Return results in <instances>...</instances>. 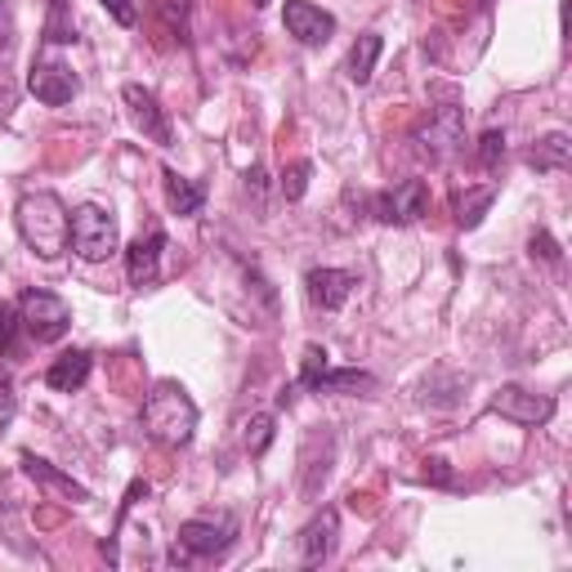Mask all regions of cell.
<instances>
[{
    "label": "cell",
    "instance_id": "obj_1",
    "mask_svg": "<svg viewBox=\"0 0 572 572\" xmlns=\"http://www.w3.org/2000/svg\"><path fill=\"white\" fill-rule=\"evenodd\" d=\"M143 429L166 448H184L193 443V429H197V403L184 394V385L162 381L148 394V403H143Z\"/></svg>",
    "mask_w": 572,
    "mask_h": 572
},
{
    "label": "cell",
    "instance_id": "obj_2",
    "mask_svg": "<svg viewBox=\"0 0 572 572\" xmlns=\"http://www.w3.org/2000/svg\"><path fill=\"white\" fill-rule=\"evenodd\" d=\"M67 229H72V215L54 193H28L19 201V233L41 260H58L67 251Z\"/></svg>",
    "mask_w": 572,
    "mask_h": 572
},
{
    "label": "cell",
    "instance_id": "obj_3",
    "mask_svg": "<svg viewBox=\"0 0 572 572\" xmlns=\"http://www.w3.org/2000/svg\"><path fill=\"white\" fill-rule=\"evenodd\" d=\"M67 246L77 251L86 264H103V260H108V255H117V246H121L117 215H108L103 206H81V210H72Z\"/></svg>",
    "mask_w": 572,
    "mask_h": 572
},
{
    "label": "cell",
    "instance_id": "obj_4",
    "mask_svg": "<svg viewBox=\"0 0 572 572\" xmlns=\"http://www.w3.org/2000/svg\"><path fill=\"white\" fill-rule=\"evenodd\" d=\"M461 143H465V112L457 103H443L439 112H429V121L416 130V153L435 166L452 162Z\"/></svg>",
    "mask_w": 572,
    "mask_h": 572
},
{
    "label": "cell",
    "instance_id": "obj_5",
    "mask_svg": "<svg viewBox=\"0 0 572 572\" xmlns=\"http://www.w3.org/2000/svg\"><path fill=\"white\" fill-rule=\"evenodd\" d=\"M19 322H23V331L36 340V344H54V340H63L67 336V327H72V309H67V300H58L54 292H23V300H19Z\"/></svg>",
    "mask_w": 572,
    "mask_h": 572
},
{
    "label": "cell",
    "instance_id": "obj_6",
    "mask_svg": "<svg viewBox=\"0 0 572 572\" xmlns=\"http://www.w3.org/2000/svg\"><path fill=\"white\" fill-rule=\"evenodd\" d=\"M238 537V519L233 515H220V519H188L179 524V546L188 559H215V554H224Z\"/></svg>",
    "mask_w": 572,
    "mask_h": 572
},
{
    "label": "cell",
    "instance_id": "obj_7",
    "mask_svg": "<svg viewBox=\"0 0 572 572\" xmlns=\"http://www.w3.org/2000/svg\"><path fill=\"white\" fill-rule=\"evenodd\" d=\"M425 210H429V184L425 179H403L389 193L372 197V215L381 224H416Z\"/></svg>",
    "mask_w": 572,
    "mask_h": 572
},
{
    "label": "cell",
    "instance_id": "obj_8",
    "mask_svg": "<svg viewBox=\"0 0 572 572\" xmlns=\"http://www.w3.org/2000/svg\"><path fill=\"white\" fill-rule=\"evenodd\" d=\"M28 90L50 103V108H63L72 103V95H77V77H72L67 63H54V58H36L32 72H28Z\"/></svg>",
    "mask_w": 572,
    "mask_h": 572
},
{
    "label": "cell",
    "instance_id": "obj_9",
    "mask_svg": "<svg viewBox=\"0 0 572 572\" xmlns=\"http://www.w3.org/2000/svg\"><path fill=\"white\" fill-rule=\"evenodd\" d=\"M492 411L506 416L515 425H546L554 416V398L550 394H532V389H519V385H506L496 398H492Z\"/></svg>",
    "mask_w": 572,
    "mask_h": 572
},
{
    "label": "cell",
    "instance_id": "obj_10",
    "mask_svg": "<svg viewBox=\"0 0 572 572\" xmlns=\"http://www.w3.org/2000/svg\"><path fill=\"white\" fill-rule=\"evenodd\" d=\"M121 99H125V108H130V121H134L143 134H148L153 143H162V148H166V143L175 139V130H170V117H166V108L157 103V95L143 90V86H125Z\"/></svg>",
    "mask_w": 572,
    "mask_h": 572
},
{
    "label": "cell",
    "instance_id": "obj_11",
    "mask_svg": "<svg viewBox=\"0 0 572 572\" xmlns=\"http://www.w3.org/2000/svg\"><path fill=\"white\" fill-rule=\"evenodd\" d=\"M282 23L300 45H327L336 36V19L327 10H318V6H309V0H286Z\"/></svg>",
    "mask_w": 572,
    "mask_h": 572
},
{
    "label": "cell",
    "instance_id": "obj_12",
    "mask_svg": "<svg viewBox=\"0 0 572 572\" xmlns=\"http://www.w3.org/2000/svg\"><path fill=\"white\" fill-rule=\"evenodd\" d=\"M162 251H166V233H148V238H139L130 251H125V273H130V286H153L157 273H162Z\"/></svg>",
    "mask_w": 572,
    "mask_h": 572
},
{
    "label": "cell",
    "instance_id": "obj_13",
    "mask_svg": "<svg viewBox=\"0 0 572 572\" xmlns=\"http://www.w3.org/2000/svg\"><path fill=\"white\" fill-rule=\"evenodd\" d=\"M336 532H340V515H336V510L314 515V519L305 524V532H300V563H305V568L327 563L331 550H336Z\"/></svg>",
    "mask_w": 572,
    "mask_h": 572
},
{
    "label": "cell",
    "instance_id": "obj_14",
    "mask_svg": "<svg viewBox=\"0 0 572 572\" xmlns=\"http://www.w3.org/2000/svg\"><path fill=\"white\" fill-rule=\"evenodd\" d=\"M305 286H309V300H314L318 309H340V305L353 296L358 277L344 273V268H314V273L305 277Z\"/></svg>",
    "mask_w": 572,
    "mask_h": 572
},
{
    "label": "cell",
    "instance_id": "obj_15",
    "mask_svg": "<svg viewBox=\"0 0 572 572\" xmlns=\"http://www.w3.org/2000/svg\"><path fill=\"white\" fill-rule=\"evenodd\" d=\"M90 367H95V358L86 349H72L63 358H54L50 372H45V385L58 389V394H72V389H81L90 381Z\"/></svg>",
    "mask_w": 572,
    "mask_h": 572
},
{
    "label": "cell",
    "instance_id": "obj_16",
    "mask_svg": "<svg viewBox=\"0 0 572 572\" xmlns=\"http://www.w3.org/2000/svg\"><path fill=\"white\" fill-rule=\"evenodd\" d=\"M162 179H166V197H170V210L175 215H197L201 206H206V184H197V179H184L179 170H162Z\"/></svg>",
    "mask_w": 572,
    "mask_h": 572
},
{
    "label": "cell",
    "instance_id": "obj_17",
    "mask_svg": "<svg viewBox=\"0 0 572 572\" xmlns=\"http://www.w3.org/2000/svg\"><path fill=\"white\" fill-rule=\"evenodd\" d=\"M381 50H385V41H381L376 32H363V36L353 41V50H349V81H353V86H367V81H372Z\"/></svg>",
    "mask_w": 572,
    "mask_h": 572
},
{
    "label": "cell",
    "instance_id": "obj_18",
    "mask_svg": "<svg viewBox=\"0 0 572 572\" xmlns=\"http://www.w3.org/2000/svg\"><path fill=\"white\" fill-rule=\"evenodd\" d=\"M23 470H28V479H36V483H45V487H54V492H63V496H72V501H90V492H86L77 479H67L63 470H54V465L41 461V457H23Z\"/></svg>",
    "mask_w": 572,
    "mask_h": 572
},
{
    "label": "cell",
    "instance_id": "obj_19",
    "mask_svg": "<svg viewBox=\"0 0 572 572\" xmlns=\"http://www.w3.org/2000/svg\"><path fill=\"white\" fill-rule=\"evenodd\" d=\"M568 157H572V139L563 130H554V134L537 139V148L528 153V166H537V170H563Z\"/></svg>",
    "mask_w": 572,
    "mask_h": 572
},
{
    "label": "cell",
    "instance_id": "obj_20",
    "mask_svg": "<svg viewBox=\"0 0 572 572\" xmlns=\"http://www.w3.org/2000/svg\"><path fill=\"white\" fill-rule=\"evenodd\" d=\"M492 201H496V188H492V184H487V188H470V193L457 201V224H461V229H479Z\"/></svg>",
    "mask_w": 572,
    "mask_h": 572
},
{
    "label": "cell",
    "instance_id": "obj_21",
    "mask_svg": "<svg viewBox=\"0 0 572 572\" xmlns=\"http://www.w3.org/2000/svg\"><path fill=\"white\" fill-rule=\"evenodd\" d=\"M376 385V376H367V372H358V367H344V372H336V367H327L322 372V381H318V389H372Z\"/></svg>",
    "mask_w": 572,
    "mask_h": 572
},
{
    "label": "cell",
    "instance_id": "obj_22",
    "mask_svg": "<svg viewBox=\"0 0 572 572\" xmlns=\"http://www.w3.org/2000/svg\"><path fill=\"white\" fill-rule=\"evenodd\" d=\"M242 439H246V452H251V457H264V452H268V443H273V416H268V411L251 416Z\"/></svg>",
    "mask_w": 572,
    "mask_h": 572
},
{
    "label": "cell",
    "instance_id": "obj_23",
    "mask_svg": "<svg viewBox=\"0 0 572 572\" xmlns=\"http://www.w3.org/2000/svg\"><path fill=\"white\" fill-rule=\"evenodd\" d=\"M327 367H331V353H327L322 344H309V349H305V363H300V385H305V389H318V381H322Z\"/></svg>",
    "mask_w": 572,
    "mask_h": 572
},
{
    "label": "cell",
    "instance_id": "obj_24",
    "mask_svg": "<svg viewBox=\"0 0 572 572\" xmlns=\"http://www.w3.org/2000/svg\"><path fill=\"white\" fill-rule=\"evenodd\" d=\"M501 157H506V130H483V139H479V166L496 170Z\"/></svg>",
    "mask_w": 572,
    "mask_h": 572
},
{
    "label": "cell",
    "instance_id": "obj_25",
    "mask_svg": "<svg viewBox=\"0 0 572 572\" xmlns=\"http://www.w3.org/2000/svg\"><path fill=\"white\" fill-rule=\"evenodd\" d=\"M309 175H314L309 162H292V166L282 170V197H286V201H300L305 188H309Z\"/></svg>",
    "mask_w": 572,
    "mask_h": 572
},
{
    "label": "cell",
    "instance_id": "obj_26",
    "mask_svg": "<svg viewBox=\"0 0 572 572\" xmlns=\"http://www.w3.org/2000/svg\"><path fill=\"white\" fill-rule=\"evenodd\" d=\"M45 41H54V45H67V41H77V32H72V23H67V0H54V6H50Z\"/></svg>",
    "mask_w": 572,
    "mask_h": 572
},
{
    "label": "cell",
    "instance_id": "obj_27",
    "mask_svg": "<svg viewBox=\"0 0 572 572\" xmlns=\"http://www.w3.org/2000/svg\"><path fill=\"white\" fill-rule=\"evenodd\" d=\"M19 309L0 300V353H14V336H19Z\"/></svg>",
    "mask_w": 572,
    "mask_h": 572
},
{
    "label": "cell",
    "instance_id": "obj_28",
    "mask_svg": "<svg viewBox=\"0 0 572 572\" xmlns=\"http://www.w3.org/2000/svg\"><path fill=\"white\" fill-rule=\"evenodd\" d=\"M528 246H532V255H541L546 264H554V268L563 264V251H559V242H554L546 229H541V233H532V242H528Z\"/></svg>",
    "mask_w": 572,
    "mask_h": 572
},
{
    "label": "cell",
    "instance_id": "obj_29",
    "mask_svg": "<svg viewBox=\"0 0 572 572\" xmlns=\"http://www.w3.org/2000/svg\"><path fill=\"white\" fill-rule=\"evenodd\" d=\"M103 10L121 23V28H134L139 23V10H134V0H103Z\"/></svg>",
    "mask_w": 572,
    "mask_h": 572
},
{
    "label": "cell",
    "instance_id": "obj_30",
    "mask_svg": "<svg viewBox=\"0 0 572 572\" xmlns=\"http://www.w3.org/2000/svg\"><path fill=\"white\" fill-rule=\"evenodd\" d=\"M14 45V14H10V6L0 0V54H6Z\"/></svg>",
    "mask_w": 572,
    "mask_h": 572
},
{
    "label": "cell",
    "instance_id": "obj_31",
    "mask_svg": "<svg viewBox=\"0 0 572 572\" xmlns=\"http://www.w3.org/2000/svg\"><path fill=\"white\" fill-rule=\"evenodd\" d=\"M425 479H429V483H439V487H452V470H448V461H425Z\"/></svg>",
    "mask_w": 572,
    "mask_h": 572
},
{
    "label": "cell",
    "instance_id": "obj_32",
    "mask_svg": "<svg viewBox=\"0 0 572 572\" xmlns=\"http://www.w3.org/2000/svg\"><path fill=\"white\" fill-rule=\"evenodd\" d=\"M246 193L264 197V170H260V166H251V170H246Z\"/></svg>",
    "mask_w": 572,
    "mask_h": 572
},
{
    "label": "cell",
    "instance_id": "obj_33",
    "mask_svg": "<svg viewBox=\"0 0 572 572\" xmlns=\"http://www.w3.org/2000/svg\"><path fill=\"white\" fill-rule=\"evenodd\" d=\"M264 6H268V0H255V10H264Z\"/></svg>",
    "mask_w": 572,
    "mask_h": 572
}]
</instances>
